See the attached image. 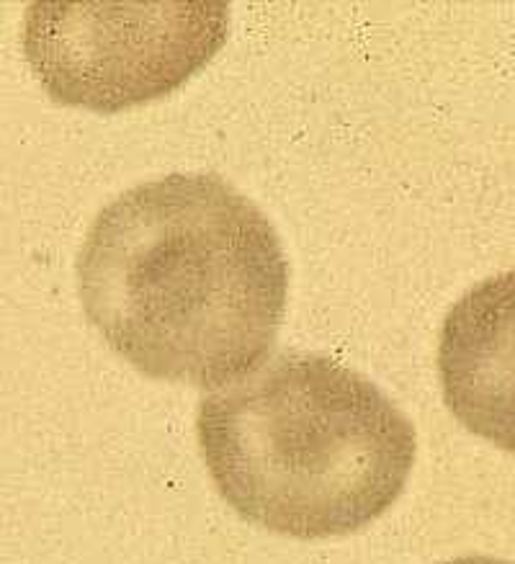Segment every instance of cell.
I'll return each instance as SVG.
<instances>
[{
	"label": "cell",
	"mask_w": 515,
	"mask_h": 564,
	"mask_svg": "<svg viewBox=\"0 0 515 564\" xmlns=\"http://www.w3.org/2000/svg\"><path fill=\"white\" fill-rule=\"evenodd\" d=\"M227 34V3H34L21 44L52 101L111 113L173 94Z\"/></svg>",
	"instance_id": "3"
},
{
	"label": "cell",
	"mask_w": 515,
	"mask_h": 564,
	"mask_svg": "<svg viewBox=\"0 0 515 564\" xmlns=\"http://www.w3.org/2000/svg\"><path fill=\"white\" fill-rule=\"evenodd\" d=\"M83 310L145 377L240 384L271 358L289 261L271 219L217 173H171L98 212L78 253Z\"/></svg>",
	"instance_id": "1"
},
{
	"label": "cell",
	"mask_w": 515,
	"mask_h": 564,
	"mask_svg": "<svg viewBox=\"0 0 515 564\" xmlns=\"http://www.w3.org/2000/svg\"><path fill=\"white\" fill-rule=\"evenodd\" d=\"M436 366L457 421L515 454V269L474 284L446 312Z\"/></svg>",
	"instance_id": "4"
},
{
	"label": "cell",
	"mask_w": 515,
	"mask_h": 564,
	"mask_svg": "<svg viewBox=\"0 0 515 564\" xmlns=\"http://www.w3.org/2000/svg\"><path fill=\"white\" fill-rule=\"evenodd\" d=\"M199 446L234 513L282 536H351L403 498L418 436L359 371L320 354L271 358L199 408Z\"/></svg>",
	"instance_id": "2"
},
{
	"label": "cell",
	"mask_w": 515,
	"mask_h": 564,
	"mask_svg": "<svg viewBox=\"0 0 515 564\" xmlns=\"http://www.w3.org/2000/svg\"><path fill=\"white\" fill-rule=\"evenodd\" d=\"M438 564H513V562L497 560V556L469 554V556H453V560H446V562H438Z\"/></svg>",
	"instance_id": "5"
}]
</instances>
